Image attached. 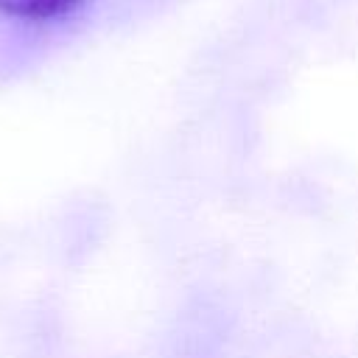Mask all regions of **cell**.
<instances>
[{"mask_svg":"<svg viewBox=\"0 0 358 358\" xmlns=\"http://www.w3.org/2000/svg\"><path fill=\"white\" fill-rule=\"evenodd\" d=\"M84 0H0V14L22 22H50L76 11Z\"/></svg>","mask_w":358,"mask_h":358,"instance_id":"cell-1","label":"cell"}]
</instances>
